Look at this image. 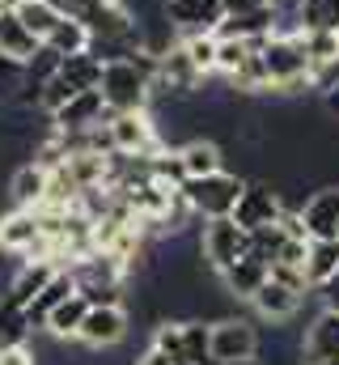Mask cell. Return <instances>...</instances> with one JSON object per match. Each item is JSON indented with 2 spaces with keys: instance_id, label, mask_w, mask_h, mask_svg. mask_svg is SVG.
Returning <instances> with one entry per match:
<instances>
[{
  "instance_id": "obj_34",
  "label": "cell",
  "mask_w": 339,
  "mask_h": 365,
  "mask_svg": "<svg viewBox=\"0 0 339 365\" xmlns=\"http://www.w3.org/2000/svg\"><path fill=\"white\" fill-rule=\"evenodd\" d=\"M318 289H323V302H327V310H339V268H335V276H331V280H323Z\"/></svg>"
},
{
  "instance_id": "obj_28",
  "label": "cell",
  "mask_w": 339,
  "mask_h": 365,
  "mask_svg": "<svg viewBox=\"0 0 339 365\" xmlns=\"http://www.w3.org/2000/svg\"><path fill=\"white\" fill-rule=\"evenodd\" d=\"M30 331H34V327H30L26 310L13 306L9 297H0V349H17V344H26Z\"/></svg>"
},
{
  "instance_id": "obj_6",
  "label": "cell",
  "mask_w": 339,
  "mask_h": 365,
  "mask_svg": "<svg viewBox=\"0 0 339 365\" xmlns=\"http://www.w3.org/2000/svg\"><path fill=\"white\" fill-rule=\"evenodd\" d=\"M259 331L251 319H217L208 323V361H254L259 357Z\"/></svg>"
},
{
  "instance_id": "obj_8",
  "label": "cell",
  "mask_w": 339,
  "mask_h": 365,
  "mask_svg": "<svg viewBox=\"0 0 339 365\" xmlns=\"http://www.w3.org/2000/svg\"><path fill=\"white\" fill-rule=\"evenodd\" d=\"M106 119H110V110L102 102V90H81V93H73L60 110H51V132H64V136L98 132Z\"/></svg>"
},
{
  "instance_id": "obj_35",
  "label": "cell",
  "mask_w": 339,
  "mask_h": 365,
  "mask_svg": "<svg viewBox=\"0 0 339 365\" xmlns=\"http://www.w3.org/2000/svg\"><path fill=\"white\" fill-rule=\"evenodd\" d=\"M323 102H327V115H331V119H339V81L323 93Z\"/></svg>"
},
{
  "instance_id": "obj_21",
  "label": "cell",
  "mask_w": 339,
  "mask_h": 365,
  "mask_svg": "<svg viewBox=\"0 0 339 365\" xmlns=\"http://www.w3.org/2000/svg\"><path fill=\"white\" fill-rule=\"evenodd\" d=\"M51 272H56V264H47V259H21V272L9 280L4 297H9L13 306H21V310H26V306L34 302V293L47 284V276H51Z\"/></svg>"
},
{
  "instance_id": "obj_5",
  "label": "cell",
  "mask_w": 339,
  "mask_h": 365,
  "mask_svg": "<svg viewBox=\"0 0 339 365\" xmlns=\"http://www.w3.org/2000/svg\"><path fill=\"white\" fill-rule=\"evenodd\" d=\"M251 251V234L234 221V217H212L204 221V234H199V255L208 259L212 272H225L234 259H242Z\"/></svg>"
},
{
  "instance_id": "obj_24",
  "label": "cell",
  "mask_w": 339,
  "mask_h": 365,
  "mask_svg": "<svg viewBox=\"0 0 339 365\" xmlns=\"http://www.w3.org/2000/svg\"><path fill=\"white\" fill-rule=\"evenodd\" d=\"M85 310H89V302H85L81 293H73V297H64V302H60V306L47 314V323H43V327H47L56 340H77Z\"/></svg>"
},
{
  "instance_id": "obj_32",
  "label": "cell",
  "mask_w": 339,
  "mask_h": 365,
  "mask_svg": "<svg viewBox=\"0 0 339 365\" xmlns=\"http://www.w3.org/2000/svg\"><path fill=\"white\" fill-rule=\"evenodd\" d=\"M0 365H34V353H30L26 344H17V349H0Z\"/></svg>"
},
{
  "instance_id": "obj_30",
  "label": "cell",
  "mask_w": 339,
  "mask_h": 365,
  "mask_svg": "<svg viewBox=\"0 0 339 365\" xmlns=\"http://www.w3.org/2000/svg\"><path fill=\"white\" fill-rule=\"evenodd\" d=\"M182 47L191 56V64L208 77L217 68V34H182Z\"/></svg>"
},
{
  "instance_id": "obj_16",
  "label": "cell",
  "mask_w": 339,
  "mask_h": 365,
  "mask_svg": "<svg viewBox=\"0 0 339 365\" xmlns=\"http://www.w3.org/2000/svg\"><path fill=\"white\" fill-rule=\"evenodd\" d=\"M178 162H182V179H199V175H217L225 170V153L212 136H191L187 145H178Z\"/></svg>"
},
{
  "instance_id": "obj_15",
  "label": "cell",
  "mask_w": 339,
  "mask_h": 365,
  "mask_svg": "<svg viewBox=\"0 0 339 365\" xmlns=\"http://www.w3.org/2000/svg\"><path fill=\"white\" fill-rule=\"evenodd\" d=\"M73 293H77V276H73V268H56V272L47 276V284L34 293V302L26 306L30 327H43V323H47V314H51L64 297H73Z\"/></svg>"
},
{
  "instance_id": "obj_26",
  "label": "cell",
  "mask_w": 339,
  "mask_h": 365,
  "mask_svg": "<svg viewBox=\"0 0 339 365\" xmlns=\"http://www.w3.org/2000/svg\"><path fill=\"white\" fill-rule=\"evenodd\" d=\"M263 38H267V34H263ZM263 38H217V68H212V73L229 81V77L251 60V51L263 43Z\"/></svg>"
},
{
  "instance_id": "obj_10",
  "label": "cell",
  "mask_w": 339,
  "mask_h": 365,
  "mask_svg": "<svg viewBox=\"0 0 339 365\" xmlns=\"http://www.w3.org/2000/svg\"><path fill=\"white\" fill-rule=\"evenodd\" d=\"M162 13L178 34H212L225 17L221 0H162Z\"/></svg>"
},
{
  "instance_id": "obj_31",
  "label": "cell",
  "mask_w": 339,
  "mask_h": 365,
  "mask_svg": "<svg viewBox=\"0 0 339 365\" xmlns=\"http://www.w3.org/2000/svg\"><path fill=\"white\" fill-rule=\"evenodd\" d=\"M301 43H306L310 68H314V64H327V60H335L339 56V34H327V30H318V34H301Z\"/></svg>"
},
{
  "instance_id": "obj_11",
  "label": "cell",
  "mask_w": 339,
  "mask_h": 365,
  "mask_svg": "<svg viewBox=\"0 0 339 365\" xmlns=\"http://www.w3.org/2000/svg\"><path fill=\"white\" fill-rule=\"evenodd\" d=\"M123 336H127V310H123V302L119 306H89L81 319V331H77V340H81L85 349H110Z\"/></svg>"
},
{
  "instance_id": "obj_27",
  "label": "cell",
  "mask_w": 339,
  "mask_h": 365,
  "mask_svg": "<svg viewBox=\"0 0 339 365\" xmlns=\"http://www.w3.org/2000/svg\"><path fill=\"white\" fill-rule=\"evenodd\" d=\"M17 17H21V21H26V30L43 43V38L51 34V26H56L64 13H60L51 0H21V4H17Z\"/></svg>"
},
{
  "instance_id": "obj_1",
  "label": "cell",
  "mask_w": 339,
  "mask_h": 365,
  "mask_svg": "<svg viewBox=\"0 0 339 365\" xmlns=\"http://www.w3.org/2000/svg\"><path fill=\"white\" fill-rule=\"evenodd\" d=\"M153 73H157V56L149 47H136L132 56H119V60H106L102 64V102L110 115H123V110H149L153 102Z\"/></svg>"
},
{
  "instance_id": "obj_19",
  "label": "cell",
  "mask_w": 339,
  "mask_h": 365,
  "mask_svg": "<svg viewBox=\"0 0 339 365\" xmlns=\"http://www.w3.org/2000/svg\"><path fill=\"white\" fill-rule=\"evenodd\" d=\"M102 56L89 47V51H77V56H60V81L68 86L73 93H81V90H98V81H102Z\"/></svg>"
},
{
  "instance_id": "obj_33",
  "label": "cell",
  "mask_w": 339,
  "mask_h": 365,
  "mask_svg": "<svg viewBox=\"0 0 339 365\" xmlns=\"http://www.w3.org/2000/svg\"><path fill=\"white\" fill-rule=\"evenodd\" d=\"M51 4H56V9H60L64 17H85V13H89V9H93L98 0H51Z\"/></svg>"
},
{
  "instance_id": "obj_13",
  "label": "cell",
  "mask_w": 339,
  "mask_h": 365,
  "mask_svg": "<svg viewBox=\"0 0 339 365\" xmlns=\"http://www.w3.org/2000/svg\"><path fill=\"white\" fill-rule=\"evenodd\" d=\"M306 238H335L339 234V187H318L301 208H297Z\"/></svg>"
},
{
  "instance_id": "obj_9",
  "label": "cell",
  "mask_w": 339,
  "mask_h": 365,
  "mask_svg": "<svg viewBox=\"0 0 339 365\" xmlns=\"http://www.w3.org/2000/svg\"><path fill=\"white\" fill-rule=\"evenodd\" d=\"M280 212H284L280 191H276L267 179L246 182V187H242V195H238V204H234V221H238L246 234H251V230H263V225H276V221H280Z\"/></svg>"
},
{
  "instance_id": "obj_4",
  "label": "cell",
  "mask_w": 339,
  "mask_h": 365,
  "mask_svg": "<svg viewBox=\"0 0 339 365\" xmlns=\"http://www.w3.org/2000/svg\"><path fill=\"white\" fill-rule=\"evenodd\" d=\"M106 140H110V153H127V158H157L162 153V136H157V123L149 119V110L110 115Z\"/></svg>"
},
{
  "instance_id": "obj_38",
  "label": "cell",
  "mask_w": 339,
  "mask_h": 365,
  "mask_svg": "<svg viewBox=\"0 0 339 365\" xmlns=\"http://www.w3.org/2000/svg\"><path fill=\"white\" fill-rule=\"evenodd\" d=\"M335 242H339V234H335Z\"/></svg>"
},
{
  "instance_id": "obj_25",
  "label": "cell",
  "mask_w": 339,
  "mask_h": 365,
  "mask_svg": "<svg viewBox=\"0 0 339 365\" xmlns=\"http://www.w3.org/2000/svg\"><path fill=\"white\" fill-rule=\"evenodd\" d=\"M339 268V242L335 238H310V247H306V276H310V284L318 289L323 280H331Z\"/></svg>"
},
{
  "instance_id": "obj_12",
  "label": "cell",
  "mask_w": 339,
  "mask_h": 365,
  "mask_svg": "<svg viewBox=\"0 0 339 365\" xmlns=\"http://www.w3.org/2000/svg\"><path fill=\"white\" fill-rule=\"evenodd\" d=\"M301 365H339V310H323L301 336Z\"/></svg>"
},
{
  "instance_id": "obj_18",
  "label": "cell",
  "mask_w": 339,
  "mask_h": 365,
  "mask_svg": "<svg viewBox=\"0 0 339 365\" xmlns=\"http://www.w3.org/2000/svg\"><path fill=\"white\" fill-rule=\"evenodd\" d=\"M9 195H13V208H43V200H47V166L43 162L17 166L13 179H9Z\"/></svg>"
},
{
  "instance_id": "obj_14",
  "label": "cell",
  "mask_w": 339,
  "mask_h": 365,
  "mask_svg": "<svg viewBox=\"0 0 339 365\" xmlns=\"http://www.w3.org/2000/svg\"><path fill=\"white\" fill-rule=\"evenodd\" d=\"M217 276H221V284H225V293H229V297H242V302H251L254 289H259V284L271 276V264H267V259H259L254 251H246L242 259H234L225 272H217Z\"/></svg>"
},
{
  "instance_id": "obj_22",
  "label": "cell",
  "mask_w": 339,
  "mask_h": 365,
  "mask_svg": "<svg viewBox=\"0 0 339 365\" xmlns=\"http://www.w3.org/2000/svg\"><path fill=\"white\" fill-rule=\"evenodd\" d=\"M293 17L301 34H318V30L339 34V0H297Z\"/></svg>"
},
{
  "instance_id": "obj_29",
  "label": "cell",
  "mask_w": 339,
  "mask_h": 365,
  "mask_svg": "<svg viewBox=\"0 0 339 365\" xmlns=\"http://www.w3.org/2000/svg\"><path fill=\"white\" fill-rule=\"evenodd\" d=\"M208 361V323L187 319L182 323V365H204Z\"/></svg>"
},
{
  "instance_id": "obj_2",
  "label": "cell",
  "mask_w": 339,
  "mask_h": 365,
  "mask_svg": "<svg viewBox=\"0 0 339 365\" xmlns=\"http://www.w3.org/2000/svg\"><path fill=\"white\" fill-rule=\"evenodd\" d=\"M267 90L276 93H301L310 90V56L301 43V30H271L259 47Z\"/></svg>"
},
{
  "instance_id": "obj_7",
  "label": "cell",
  "mask_w": 339,
  "mask_h": 365,
  "mask_svg": "<svg viewBox=\"0 0 339 365\" xmlns=\"http://www.w3.org/2000/svg\"><path fill=\"white\" fill-rule=\"evenodd\" d=\"M0 251L17 259H43V221L38 208H13L0 217Z\"/></svg>"
},
{
  "instance_id": "obj_23",
  "label": "cell",
  "mask_w": 339,
  "mask_h": 365,
  "mask_svg": "<svg viewBox=\"0 0 339 365\" xmlns=\"http://www.w3.org/2000/svg\"><path fill=\"white\" fill-rule=\"evenodd\" d=\"M43 43H47L56 56H77V51H89V47H93V34H89V26H85L81 17H60Z\"/></svg>"
},
{
  "instance_id": "obj_20",
  "label": "cell",
  "mask_w": 339,
  "mask_h": 365,
  "mask_svg": "<svg viewBox=\"0 0 339 365\" xmlns=\"http://www.w3.org/2000/svg\"><path fill=\"white\" fill-rule=\"evenodd\" d=\"M34 51H38V38L26 30V21L17 17V9H0V56L26 64Z\"/></svg>"
},
{
  "instance_id": "obj_17",
  "label": "cell",
  "mask_w": 339,
  "mask_h": 365,
  "mask_svg": "<svg viewBox=\"0 0 339 365\" xmlns=\"http://www.w3.org/2000/svg\"><path fill=\"white\" fill-rule=\"evenodd\" d=\"M251 306L263 314V319H271V323H284V319H293V314H297V306H301V293H293L288 284H280L276 276H267V280L254 289Z\"/></svg>"
},
{
  "instance_id": "obj_37",
  "label": "cell",
  "mask_w": 339,
  "mask_h": 365,
  "mask_svg": "<svg viewBox=\"0 0 339 365\" xmlns=\"http://www.w3.org/2000/svg\"><path fill=\"white\" fill-rule=\"evenodd\" d=\"M17 4H21V0H0V9H17Z\"/></svg>"
},
{
  "instance_id": "obj_36",
  "label": "cell",
  "mask_w": 339,
  "mask_h": 365,
  "mask_svg": "<svg viewBox=\"0 0 339 365\" xmlns=\"http://www.w3.org/2000/svg\"><path fill=\"white\" fill-rule=\"evenodd\" d=\"M204 365H259V361H204Z\"/></svg>"
},
{
  "instance_id": "obj_3",
  "label": "cell",
  "mask_w": 339,
  "mask_h": 365,
  "mask_svg": "<svg viewBox=\"0 0 339 365\" xmlns=\"http://www.w3.org/2000/svg\"><path fill=\"white\" fill-rule=\"evenodd\" d=\"M246 179L229 175V170H217V175H199V179H182V200L191 204L195 217L212 221V217H234V204L242 195Z\"/></svg>"
}]
</instances>
